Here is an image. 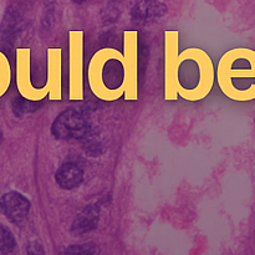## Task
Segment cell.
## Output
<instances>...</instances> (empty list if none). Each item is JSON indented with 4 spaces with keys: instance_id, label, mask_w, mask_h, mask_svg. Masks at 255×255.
I'll list each match as a JSON object with an SVG mask.
<instances>
[{
    "instance_id": "cell-4",
    "label": "cell",
    "mask_w": 255,
    "mask_h": 255,
    "mask_svg": "<svg viewBox=\"0 0 255 255\" xmlns=\"http://www.w3.org/2000/svg\"><path fill=\"white\" fill-rule=\"evenodd\" d=\"M69 39V100L82 101L85 99L84 74V39L82 30H71Z\"/></svg>"
},
{
    "instance_id": "cell-8",
    "label": "cell",
    "mask_w": 255,
    "mask_h": 255,
    "mask_svg": "<svg viewBox=\"0 0 255 255\" xmlns=\"http://www.w3.org/2000/svg\"><path fill=\"white\" fill-rule=\"evenodd\" d=\"M0 208L12 223H21L29 214L30 203L17 192H10L1 197Z\"/></svg>"
},
{
    "instance_id": "cell-5",
    "label": "cell",
    "mask_w": 255,
    "mask_h": 255,
    "mask_svg": "<svg viewBox=\"0 0 255 255\" xmlns=\"http://www.w3.org/2000/svg\"><path fill=\"white\" fill-rule=\"evenodd\" d=\"M179 31H164V100H178Z\"/></svg>"
},
{
    "instance_id": "cell-1",
    "label": "cell",
    "mask_w": 255,
    "mask_h": 255,
    "mask_svg": "<svg viewBox=\"0 0 255 255\" xmlns=\"http://www.w3.org/2000/svg\"><path fill=\"white\" fill-rule=\"evenodd\" d=\"M87 82L94 96L112 102L138 100V31H124V51L102 47L91 57Z\"/></svg>"
},
{
    "instance_id": "cell-3",
    "label": "cell",
    "mask_w": 255,
    "mask_h": 255,
    "mask_svg": "<svg viewBox=\"0 0 255 255\" xmlns=\"http://www.w3.org/2000/svg\"><path fill=\"white\" fill-rule=\"evenodd\" d=\"M216 82V67L212 57L199 47L179 52L178 95L186 101H201L211 94Z\"/></svg>"
},
{
    "instance_id": "cell-2",
    "label": "cell",
    "mask_w": 255,
    "mask_h": 255,
    "mask_svg": "<svg viewBox=\"0 0 255 255\" xmlns=\"http://www.w3.org/2000/svg\"><path fill=\"white\" fill-rule=\"evenodd\" d=\"M221 91L229 100L247 102L255 100V51L234 47L224 52L216 69Z\"/></svg>"
},
{
    "instance_id": "cell-10",
    "label": "cell",
    "mask_w": 255,
    "mask_h": 255,
    "mask_svg": "<svg viewBox=\"0 0 255 255\" xmlns=\"http://www.w3.org/2000/svg\"><path fill=\"white\" fill-rule=\"evenodd\" d=\"M15 247L14 237L6 228L0 226V254H6L12 252Z\"/></svg>"
},
{
    "instance_id": "cell-7",
    "label": "cell",
    "mask_w": 255,
    "mask_h": 255,
    "mask_svg": "<svg viewBox=\"0 0 255 255\" xmlns=\"http://www.w3.org/2000/svg\"><path fill=\"white\" fill-rule=\"evenodd\" d=\"M46 86L49 100L60 101L62 99V49L49 47L46 50Z\"/></svg>"
},
{
    "instance_id": "cell-9",
    "label": "cell",
    "mask_w": 255,
    "mask_h": 255,
    "mask_svg": "<svg viewBox=\"0 0 255 255\" xmlns=\"http://www.w3.org/2000/svg\"><path fill=\"white\" fill-rule=\"evenodd\" d=\"M84 173L81 168L74 163H65L60 167L55 174L56 183L62 189H74L81 184Z\"/></svg>"
},
{
    "instance_id": "cell-6",
    "label": "cell",
    "mask_w": 255,
    "mask_h": 255,
    "mask_svg": "<svg viewBox=\"0 0 255 255\" xmlns=\"http://www.w3.org/2000/svg\"><path fill=\"white\" fill-rule=\"evenodd\" d=\"M17 87L20 95L29 101H41L49 96L46 86L35 87L30 80V49H17Z\"/></svg>"
}]
</instances>
